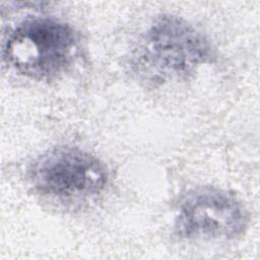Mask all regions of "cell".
Returning <instances> with one entry per match:
<instances>
[{
  "mask_svg": "<svg viewBox=\"0 0 260 260\" xmlns=\"http://www.w3.org/2000/svg\"><path fill=\"white\" fill-rule=\"evenodd\" d=\"M29 179L41 195L72 201L102 193L108 184V172L93 154L65 146L43 154L32 166Z\"/></svg>",
  "mask_w": 260,
  "mask_h": 260,
  "instance_id": "3957f363",
  "label": "cell"
},
{
  "mask_svg": "<svg viewBox=\"0 0 260 260\" xmlns=\"http://www.w3.org/2000/svg\"><path fill=\"white\" fill-rule=\"evenodd\" d=\"M214 57L209 39L194 24L176 15L156 18L139 37L130 54V67L148 85L188 79Z\"/></svg>",
  "mask_w": 260,
  "mask_h": 260,
  "instance_id": "6da1fadb",
  "label": "cell"
},
{
  "mask_svg": "<svg viewBox=\"0 0 260 260\" xmlns=\"http://www.w3.org/2000/svg\"><path fill=\"white\" fill-rule=\"evenodd\" d=\"M78 50V35L70 24L55 17L34 16L9 34L3 56L19 75L51 80L72 66Z\"/></svg>",
  "mask_w": 260,
  "mask_h": 260,
  "instance_id": "7a4b0ae2",
  "label": "cell"
},
{
  "mask_svg": "<svg viewBox=\"0 0 260 260\" xmlns=\"http://www.w3.org/2000/svg\"><path fill=\"white\" fill-rule=\"evenodd\" d=\"M249 214L230 192L215 187L190 191L182 199L175 217L176 234L188 241H230L243 236Z\"/></svg>",
  "mask_w": 260,
  "mask_h": 260,
  "instance_id": "277c9868",
  "label": "cell"
}]
</instances>
